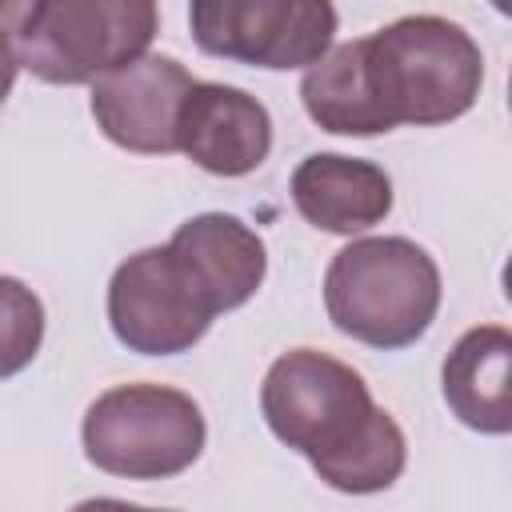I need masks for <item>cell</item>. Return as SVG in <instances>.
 Returning a JSON list of instances; mask_svg holds the SVG:
<instances>
[{"instance_id":"4fadbf2b","label":"cell","mask_w":512,"mask_h":512,"mask_svg":"<svg viewBox=\"0 0 512 512\" xmlns=\"http://www.w3.org/2000/svg\"><path fill=\"white\" fill-rule=\"evenodd\" d=\"M300 100L312 124L336 136H380L392 132L364 56V36L336 44L320 64H312L300 80Z\"/></svg>"},{"instance_id":"52a82bcc","label":"cell","mask_w":512,"mask_h":512,"mask_svg":"<svg viewBox=\"0 0 512 512\" xmlns=\"http://www.w3.org/2000/svg\"><path fill=\"white\" fill-rule=\"evenodd\" d=\"M216 312L168 244L132 252L108 280L112 336L140 356H180L204 340Z\"/></svg>"},{"instance_id":"6da1fadb","label":"cell","mask_w":512,"mask_h":512,"mask_svg":"<svg viewBox=\"0 0 512 512\" xmlns=\"http://www.w3.org/2000/svg\"><path fill=\"white\" fill-rule=\"evenodd\" d=\"M260 412L268 432L344 496L384 492L408 464L400 424L372 400L364 376L328 352L276 356L260 384Z\"/></svg>"},{"instance_id":"7c38bea8","label":"cell","mask_w":512,"mask_h":512,"mask_svg":"<svg viewBox=\"0 0 512 512\" xmlns=\"http://www.w3.org/2000/svg\"><path fill=\"white\" fill-rule=\"evenodd\" d=\"M440 388L448 412L480 432L508 436L512 432V332L500 324L468 328L440 368Z\"/></svg>"},{"instance_id":"7a4b0ae2","label":"cell","mask_w":512,"mask_h":512,"mask_svg":"<svg viewBox=\"0 0 512 512\" xmlns=\"http://www.w3.org/2000/svg\"><path fill=\"white\" fill-rule=\"evenodd\" d=\"M156 28L152 0H16L4 8L12 68L44 84H96L148 56Z\"/></svg>"},{"instance_id":"2e32d148","label":"cell","mask_w":512,"mask_h":512,"mask_svg":"<svg viewBox=\"0 0 512 512\" xmlns=\"http://www.w3.org/2000/svg\"><path fill=\"white\" fill-rule=\"evenodd\" d=\"M500 284H504V296H508V304H512V256H508L504 268H500Z\"/></svg>"},{"instance_id":"e0dca14e","label":"cell","mask_w":512,"mask_h":512,"mask_svg":"<svg viewBox=\"0 0 512 512\" xmlns=\"http://www.w3.org/2000/svg\"><path fill=\"white\" fill-rule=\"evenodd\" d=\"M508 108H512V72H508Z\"/></svg>"},{"instance_id":"30bf717a","label":"cell","mask_w":512,"mask_h":512,"mask_svg":"<svg viewBox=\"0 0 512 512\" xmlns=\"http://www.w3.org/2000/svg\"><path fill=\"white\" fill-rule=\"evenodd\" d=\"M168 248L192 276V284L204 292L216 316L248 304L268 272L264 240L240 216L228 212H200L184 220L172 232Z\"/></svg>"},{"instance_id":"8fae6325","label":"cell","mask_w":512,"mask_h":512,"mask_svg":"<svg viewBox=\"0 0 512 512\" xmlns=\"http://www.w3.org/2000/svg\"><path fill=\"white\" fill-rule=\"evenodd\" d=\"M292 204L296 212L332 236H356L380 224L392 212V180L380 164L344 156V152H312L292 172Z\"/></svg>"},{"instance_id":"3957f363","label":"cell","mask_w":512,"mask_h":512,"mask_svg":"<svg viewBox=\"0 0 512 512\" xmlns=\"http://www.w3.org/2000/svg\"><path fill=\"white\" fill-rule=\"evenodd\" d=\"M440 268L408 236H360L324 272V308L336 332L396 352L416 344L440 312Z\"/></svg>"},{"instance_id":"9a60e30c","label":"cell","mask_w":512,"mask_h":512,"mask_svg":"<svg viewBox=\"0 0 512 512\" xmlns=\"http://www.w3.org/2000/svg\"><path fill=\"white\" fill-rule=\"evenodd\" d=\"M72 512H172V508H144V504H128V500H112V496H96V500H80Z\"/></svg>"},{"instance_id":"ba28073f","label":"cell","mask_w":512,"mask_h":512,"mask_svg":"<svg viewBox=\"0 0 512 512\" xmlns=\"http://www.w3.org/2000/svg\"><path fill=\"white\" fill-rule=\"evenodd\" d=\"M196 76L176 60L148 52L92 84V120L124 152L168 156L180 152L176 124Z\"/></svg>"},{"instance_id":"5bb4252c","label":"cell","mask_w":512,"mask_h":512,"mask_svg":"<svg viewBox=\"0 0 512 512\" xmlns=\"http://www.w3.org/2000/svg\"><path fill=\"white\" fill-rule=\"evenodd\" d=\"M4 288V376H16L40 348V336H44V308L32 292H24V284L16 276H4L0 280Z\"/></svg>"},{"instance_id":"9c48e42d","label":"cell","mask_w":512,"mask_h":512,"mask_svg":"<svg viewBox=\"0 0 512 512\" xmlns=\"http://www.w3.org/2000/svg\"><path fill=\"white\" fill-rule=\"evenodd\" d=\"M176 144L196 168L212 176H248L272 152V116L252 92L236 84L196 80L180 108Z\"/></svg>"},{"instance_id":"277c9868","label":"cell","mask_w":512,"mask_h":512,"mask_svg":"<svg viewBox=\"0 0 512 512\" xmlns=\"http://www.w3.org/2000/svg\"><path fill=\"white\" fill-rule=\"evenodd\" d=\"M364 56L376 100L392 128L460 120L480 96L484 56L456 20L432 12L400 16L364 36Z\"/></svg>"},{"instance_id":"8992f818","label":"cell","mask_w":512,"mask_h":512,"mask_svg":"<svg viewBox=\"0 0 512 512\" xmlns=\"http://www.w3.org/2000/svg\"><path fill=\"white\" fill-rule=\"evenodd\" d=\"M200 52L252 68H312L332 52L336 8L324 0H196L188 8Z\"/></svg>"},{"instance_id":"5b68a950","label":"cell","mask_w":512,"mask_h":512,"mask_svg":"<svg viewBox=\"0 0 512 512\" xmlns=\"http://www.w3.org/2000/svg\"><path fill=\"white\" fill-rule=\"evenodd\" d=\"M208 428L200 404L168 384H116L100 392L80 424L88 464L124 480H168L192 468Z\"/></svg>"}]
</instances>
